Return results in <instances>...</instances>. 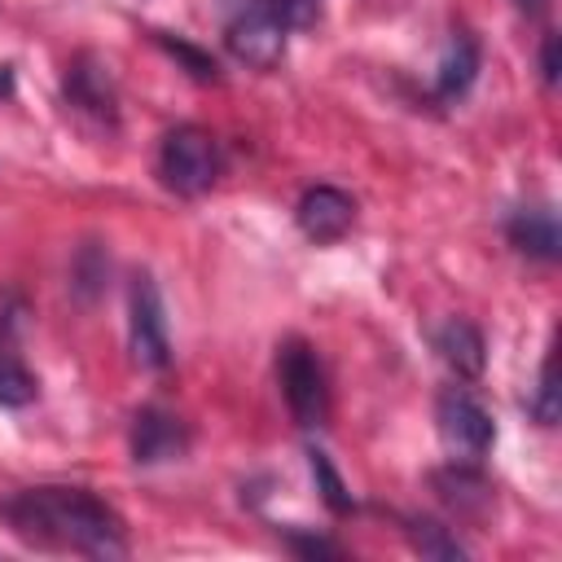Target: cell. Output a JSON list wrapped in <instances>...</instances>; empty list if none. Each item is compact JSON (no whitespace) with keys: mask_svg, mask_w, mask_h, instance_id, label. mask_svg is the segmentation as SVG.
<instances>
[{"mask_svg":"<svg viewBox=\"0 0 562 562\" xmlns=\"http://www.w3.org/2000/svg\"><path fill=\"white\" fill-rule=\"evenodd\" d=\"M277 378H281V395H285L290 417L303 430L325 426V417H329V382H325L316 347L303 342V338H285L277 347Z\"/></svg>","mask_w":562,"mask_h":562,"instance_id":"3","label":"cell"},{"mask_svg":"<svg viewBox=\"0 0 562 562\" xmlns=\"http://www.w3.org/2000/svg\"><path fill=\"white\" fill-rule=\"evenodd\" d=\"M307 465H312V479H316V492H321V501L334 509V514H351V492H347V483H342V474L334 470V461L321 452V448H312L307 452Z\"/></svg>","mask_w":562,"mask_h":562,"instance_id":"16","label":"cell"},{"mask_svg":"<svg viewBox=\"0 0 562 562\" xmlns=\"http://www.w3.org/2000/svg\"><path fill=\"white\" fill-rule=\"evenodd\" d=\"M224 44L237 61L272 70L285 57V22L277 18L272 0H237L224 22Z\"/></svg>","mask_w":562,"mask_h":562,"instance_id":"4","label":"cell"},{"mask_svg":"<svg viewBox=\"0 0 562 562\" xmlns=\"http://www.w3.org/2000/svg\"><path fill=\"white\" fill-rule=\"evenodd\" d=\"M0 92H9V66H4V75H0Z\"/></svg>","mask_w":562,"mask_h":562,"instance_id":"24","label":"cell"},{"mask_svg":"<svg viewBox=\"0 0 562 562\" xmlns=\"http://www.w3.org/2000/svg\"><path fill=\"white\" fill-rule=\"evenodd\" d=\"M0 518L35 544L48 549H75L88 558H123L127 531L119 514L97 501L83 487H26L9 501H0Z\"/></svg>","mask_w":562,"mask_h":562,"instance_id":"1","label":"cell"},{"mask_svg":"<svg viewBox=\"0 0 562 562\" xmlns=\"http://www.w3.org/2000/svg\"><path fill=\"white\" fill-rule=\"evenodd\" d=\"M540 79L549 88L558 83V35H544V44H540Z\"/></svg>","mask_w":562,"mask_h":562,"instance_id":"22","label":"cell"},{"mask_svg":"<svg viewBox=\"0 0 562 562\" xmlns=\"http://www.w3.org/2000/svg\"><path fill=\"white\" fill-rule=\"evenodd\" d=\"M105 277H110L105 250H101L97 241H83V246L75 250V263H70V285L79 290V299H97L101 285H105Z\"/></svg>","mask_w":562,"mask_h":562,"instance_id":"15","label":"cell"},{"mask_svg":"<svg viewBox=\"0 0 562 562\" xmlns=\"http://www.w3.org/2000/svg\"><path fill=\"white\" fill-rule=\"evenodd\" d=\"M158 44L171 53V57H180L184 66H189V75L193 79H202V83H211V79H220V66L202 53V48H193V44H184V40H171V35H158Z\"/></svg>","mask_w":562,"mask_h":562,"instance_id":"19","label":"cell"},{"mask_svg":"<svg viewBox=\"0 0 562 562\" xmlns=\"http://www.w3.org/2000/svg\"><path fill=\"white\" fill-rule=\"evenodd\" d=\"M272 9L285 22V31H307L321 18V0H272Z\"/></svg>","mask_w":562,"mask_h":562,"instance_id":"20","label":"cell"},{"mask_svg":"<svg viewBox=\"0 0 562 562\" xmlns=\"http://www.w3.org/2000/svg\"><path fill=\"white\" fill-rule=\"evenodd\" d=\"M158 176L180 198L206 193L215 184V176H220V145H215V136L206 127H198V123L171 127L162 136V145H158Z\"/></svg>","mask_w":562,"mask_h":562,"instance_id":"2","label":"cell"},{"mask_svg":"<svg viewBox=\"0 0 562 562\" xmlns=\"http://www.w3.org/2000/svg\"><path fill=\"white\" fill-rule=\"evenodd\" d=\"M531 413H536L540 426H553V422H558V373H553V351H549L544 364H540V382H536Z\"/></svg>","mask_w":562,"mask_h":562,"instance_id":"18","label":"cell"},{"mask_svg":"<svg viewBox=\"0 0 562 562\" xmlns=\"http://www.w3.org/2000/svg\"><path fill=\"white\" fill-rule=\"evenodd\" d=\"M290 549L303 558H342V544H334L325 536H290Z\"/></svg>","mask_w":562,"mask_h":562,"instance_id":"21","label":"cell"},{"mask_svg":"<svg viewBox=\"0 0 562 562\" xmlns=\"http://www.w3.org/2000/svg\"><path fill=\"white\" fill-rule=\"evenodd\" d=\"M505 237L522 255L544 259V263H553L562 255V228H558V215L549 206H522V211H514L505 220Z\"/></svg>","mask_w":562,"mask_h":562,"instance_id":"10","label":"cell"},{"mask_svg":"<svg viewBox=\"0 0 562 562\" xmlns=\"http://www.w3.org/2000/svg\"><path fill=\"white\" fill-rule=\"evenodd\" d=\"M294 220H299V228H303V237H312V241H338L351 224H356V198L347 193V189H338V184H312L303 198H299V206H294Z\"/></svg>","mask_w":562,"mask_h":562,"instance_id":"8","label":"cell"},{"mask_svg":"<svg viewBox=\"0 0 562 562\" xmlns=\"http://www.w3.org/2000/svg\"><path fill=\"white\" fill-rule=\"evenodd\" d=\"M127 342L140 369H167L171 364V334H167V307L154 285V277H136L127 294Z\"/></svg>","mask_w":562,"mask_h":562,"instance_id":"5","label":"cell"},{"mask_svg":"<svg viewBox=\"0 0 562 562\" xmlns=\"http://www.w3.org/2000/svg\"><path fill=\"white\" fill-rule=\"evenodd\" d=\"M31 400H35V373L18 356L0 351V404L4 408H22Z\"/></svg>","mask_w":562,"mask_h":562,"instance_id":"17","label":"cell"},{"mask_svg":"<svg viewBox=\"0 0 562 562\" xmlns=\"http://www.w3.org/2000/svg\"><path fill=\"white\" fill-rule=\"evenodd\" d=\"M435 422H439V439L461 457V461H479L492 443H496V426L492 413L461 386L439 391L435 400Z\"/></svg>","mask_w":562,"mask_h":562,"instance_id":"6","label":"cell"},{"mask_svg":"<svg viewBox=\"0 0 562 562\" xmlns=\"http://www.w3.org/2000/svg\"><path fill=\"white\" fill-rule=\"evenodd\" d=\"M66 101L83 114H92L97 123H119V88H114V75L110 66L97 57V53H79L70 66H66Z\"/></svg>","mask_w":562,"mask_h":562,"instance_id":"7","label":"cell"},{"mask_svg":"<svg viewBox=\"0 0 562 562\" xmlns=\"http://www.w3.org/2000/svg\"><path fill=\"white\" fill-rule=\"evenodd\" d=\"M514 4H518L522 13H531V18H540V13L549 9V0H514Z\"/></svg>","mask_w":562,"mask_h":562,"instance_id":"23","label":"cell"},{"mask_svg":"<svg viewBox=\"0 0 562 562\" xmlns=\"http://www.w3.org/2000/svg\"><path fill=\"white\" fill-rule=\"evenodd\" d=\"M430 483H435L439 501L452 505L457 514H483L492 505V483L474 470V461H452V465L435 470Z\"/></svg>","mask_w":562,"mask_h":562,"instance_id":"13","label":"cell"},{"mask_svg":"<svg viewBox=\"0 0 562 562\" xmlns=\"http://www.w3.org/2000/svg\"><path fill=\"white\" fill-rule=\"evenodd\" d=\"M435 351H439V360H443L457 378H479V373H483V360H487L483 334H479L470 321H461V316H452V321H443V325L435 329Z\"/></svg>","mask_w":562,"mask_h":562,"instance_id":"12","label":"cell"},{"mask_svg":"<svg viewBox=\"0 0 562 562\" xmlns=\"http://www.w3.org/2000/svg\"><path fill=\"white\" fill-rule=\"evenodd\" d=\"M408 540H413V549H417L422 558H439V562L470 558V549H465L448 527H439V522H430V518H413V522H408Z\"/></svg>","mask_w":562,"mask_h":562,"instance_id":"14","label":"cell"},{"mask_svg":"<svg viewBox=\"0 0 562 562\" xmlns=\"http://www.w3.org/2000/svg\"><path fill=\"white\" fill-rule=\"evenodd\" d=\"M479 66H483V57H479L474 35L457 31V35L443 44V57H439V70H435V97H439V101H461V97L474 88Z\"/></svg>","mask_w":562,"mask_h":562,"instance_id":"11","label":"cell"},{"mask_svg":"<svg viewBox=\"0 0 562 562\" xmlns=\"http://www.w3.org/2000/svg\"><path fill=\"white\" fill-rule=\"evenodd\" d=\"M189 452V426L167 408H140L132 417V457L140 465L180 461Z\"/></svg>","mask_w":562,"mask_h":562,"instance_id":"9","label":"cell"}]
</instances>
